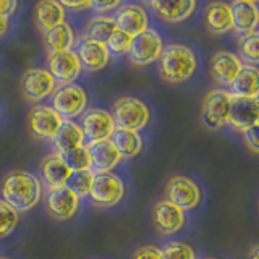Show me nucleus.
<instances>
[{"mask_svg":"<svg viewBox=\"0 0 259 259\" xmlns=\"http://www.w3.org/2000/svg\"><path fill=\"white\" fill-rule=\"evenodd\" d=\"M42 196L44 185L40 178L29 170H12L4 177L2 186H0V198L18 214L34 209Z\"/></svg>","mask_w":259,"mask_h":259,"instance_id":"1","label":"nucleus"},{"mask_svg":"<svg viewBox=\"0 0 259 259\" xmlns=\"http://www.w3.org/2000/svg\"><path fill=\"white\" fill-rule=\"evenodd\" d=\"M157 70L162 81L168 84H182L194 76L198 70V57L194 51L182 42H170L164 46Z\"/></svg>","mask_w":259,"mask_h":259,"instance_id":"2","label":"nucleus"},{"mask_svg":"<svg viewBox=\"0 0 259 259\" xmlns=\"http://www.w3.org/2000/svg\"><path fill=\"white\" fill-rule=\"evenodd\" d=\"M110 115L113 118L115 128L128 130V132L141 133L149 125L151 109L143 99L135 96H121L117 101H113Z\"/></svg>","mask_w":259,"mask_h":259,"instance_id":"3","label":"nucleus"},{"mask_svg":"<svg viewBox=\"0 0 259 259\" xmlns=\"http://www.w3.org/2000/svg\"><path fill=\"white\" fill-rule=\"evenodd\" d=\"M230 104H232V97L227 93V89L214 88L207 91L201 101V109H199L201 123L207 130H212V132L225 128L227 121H229Z\"/></svg>","mask_w":259,"mask_h":259,"instance_id":"4","label":"nucleus"},{"mask_svg":"<svg viewBox=\"0 0 259 259\" xmlns=\"http://www.w3.org/2000/svg\"><path fill=\"white\" fill-rule=\"evenodd\" d=\"M89 96L83 86L78 83L57 86L51 96V107L59 113L63 120H75L81 117L88 109Z\"/></svg>","mask_w":259,"mask_h":259,"instance_id":"5","label":"nucleus"},{"mask_svg":"<svg viewBox=\"0 0 259 259\" xmlns=\"http://www.w3.org/2000/svg\"><path fill=\"white\" fill-rule=\"evenodd\" d=\"M62 123L63 118L46 104H34L26 113V130L36 141L51 143Z\"/></svg>","mask_w":259,"mask_h":259,"instance_id":"6","label":"nucleus"},{"mask_svg":"<svg viewBox=\"0 0 259 259\" xmlns=\"http://www.w3.org/2000/svg\"><path fill=\"white\" fill-rule=\"evenodd\" d=\"M164 199L186 212L201 204L202 191L193 178L186 175H174L164 186Z\"/></svg>","mask_w":259,"mask_h":259,"instance_id":"7","label":"nucleus"},{"mask_svg":"<svg viewBox=\"0 0 259 259\" xmlns=\"http://www.w3.org/2000/svg\"><path fill=\"white\" fill-rule=\"evenodd\" d=\"M164 39L157 29L148 28L141 34L132 39V46L128 51V60L133 67H148L159 60L164 51Z\"/></svg>","mask_w":259,"mask_h":259,"instance_id":"8","label":"nucleus"},{"mask_svg":"<svg viewBox=\"0 0 259 259\" xmlns=\"http://www.w3.org/2000/svg\"><path fill=\"white\" fill-rule=\"evenodd\" d=\"M125 182L117 174H96L89 198L96 207L109 209L120 204L121 199L125 198Z\"/></svg>","mask_w":259,"mask_h":259,"instance_id":"9","label":"nucleus"},{"mask_svg":"<svg viewBox=\"0 0 259 259\" xmlns=\"http://www.w3.org/2000/svg\"><path fill=\"white\" fill-rule=\"evenodd\" d=\"M57 81L47 68L32 67L28 68L20 78V91L23 97L31 104H39L51 97L57 89Z\"/></svg>","mask_w":259,"mask_h":259,"instance_id":"10","label":"nucleus"},{"mask_svg":"<svg viewBox=\"0 0 259 259\" xmlns=\"http://www.w3.org/2000/svg\"><path fill=\"white\" fill-rule=\"evenodd\" d=\"M42 198L47 214L57 222H68L79 212L81 199L76 194H73L67 186L46 190Z\"/></svg>","mask_w":259,"mask_h":259,"instance_id":"11","label":"nucleus"},{"mask_svg":"<svg viewBox=\"0 0 259 259\" xmlns=\"http://www.w3.org/2000/svg\"><path fill=\"white\" fill-rule=\"evenodd\" d=\"M79 126L88 144L110 140L117 130L110 112L102 107H88L79 117Z\"/></svg>","mask_w":259,"mask_h":259,"instance_id":"12","label":"nucleus"},{"mask_svg":"<svg viewBox=\"0 0 259 259\" xmlns=\"http://www.w3.org/2000/svg\"><path fill=\"white\" fill-rule=\"evenodd\" d=\"M152 224L159 235H162V237H172V235L182 232V229L185 227L186 212L172 204V202L160 199L152 206Z\"/></svg>","mask_w":259,"mask_h":259,"instance_id":"13","label":"nucleus"},{"mask_svg":"<svg viewBox=\"0 0 259 259\" xmlns=\"http://www.w3.org/2000/svg\"><path fill=\"white\" fill-rule=\"evenodd\" d=\"M243 67L245 65L241 63L235 52L219 51L214 52L209 60V75L219 88L227 89L233 83V79L238 76Z\"/></svg>","mask_w":259,"mask_h":259,"instance_id":"14","label":"nucleus"},{"mask_svg":"<svg viewBox=\"0 0 259 259\" xmlns=\"http://www.w3.org/2000/svg\"><path fill=\"white\" fill-rule=\"evenodd\" d=\"M113 21L118 31L126 32L128 36H138L149 26V13L141 4H120L113 12Z\"/></svg>","mask_w":259,"mask_h":259,"instance_id":"15","label":"nucleus"},{"mask_svg":"<svg viewBox=\"0 0 259 259\" xmlns=\"http://www.w3.org/2000/svg\"><path fill=\"white\" fill-rule=\"evenodd\" d=\"M259 123V101L257 99H233L230 104L229 126L232 132L243 135L251 128H257Z\"/></svg>","mask_w":259,"mask_h":259,"instance_id":"16","label":"nucleus"},{"mask_svg":"<svg viewBox=\"0 0 259 259\" xmlns=\"http://www.w3.org/2000/svg\"><path fill=\"white\" fill-rule=\"evenodd\" d=\"M47 70L59 86L75 83L83 71L75 49L68 52L47 55Z\"/></svg>","mask_w":259,"mask_h":259,"instance_id":"17","label":"nucleus"},{"mask_svg":"<svg viewBox=\"0 0 259 259\" xmlns=\"http://www.w3.org/2000/svg\"><path fill=\"white\" fill-rule=\"evenodd\" d=\"M76 49L75 52L79 59L81 68L96 73L104 70L110 63V52L107 51V46L104 42H97V40H88V39H79L76 40Z\"/></svg>","mask_w":259,"mask_h":259,"instance_id":"18","label":"nucleus"},{"mask_svg":"<svg viewBox=\"0 0 259 259\" xmlns=\"http://www.w3.org/2000/svg\"><path fill=\"white\" fill-rule=\"evenodd\" d=\"M146 10H149L157 16L159 20L168 24H178L190 16L196 10V2L194 0H177V2H160V0H152L144 5Z\"/></svg>","mask_w":259,"mask_h":259,"instance_id":"19","label":"nucleus"},{"mask_svg":"<svg viewBox=\"0 0 259 259\" xmlns=\"http://www.w3.org/2000/svg\"><path fill=\"white\" fill-rule=\"evenodd\" d=\"M232 29L238 36H248L256 32L259 23V10L253 0H235L230 4Z\"/></svg>","mask_w":259,"mask_h":259,"instance_id":"20","label":"nucleus"},{"mask_svg":"<svg viewBox=\"0 0 259 259\" xmlns=\"http://www.w3.org/2000/svg\"><path fill=\"white\" fill-rule=\"evenodd\" d=\"M39 174L40 182L46 185V190L59 188L65 186V182L68 180L71 170L65 164L63 157L57 152H49L39 162Z\"/></svg>","mask_w":259,"mask_h":259,"instance_id":"21","label":"nucleus"},{"mask_svg":"<svg viewBox=\"0 0 259 259\" xmlns=\"http://www.w3.org/2000/svg\"><path fill=\"white\" fill-rule=\"evenodd\" d=\"M91 156V170L94 174H112L121 162V156L110 140L86 144Z\"/></svg>","mask_w":259,"mask_h":259,"instance_id":"22","label":"nucleus"},{"mask_svg":"<svg viewBox=\"0 0 259 259\" xmlns=\"http://www.w3.org/2000/svg\"><path fill=\"white\" fill-rule=\"evenodd\" d=\"M67 10L59 0H40L34 5V24L36 28L42 32V36L55 26L67 21Z\"/></svg>","mask_w":259,"mask_h":259,"instance_id":"23","label":"nucleus"},{"mask_svg":"<svg viewBox=\"0 0 259 259\" xmlns=\"http://www.w3.org/2000/svg\"><path fill=\"white\" fill-rule=\"evenodd\" d=\"M52 144V151L60 154H67L73 149H78L81 146H84V135L83 130H81L79 123L75 120H63L62 126L59 128V132L54 136V140L51 141Z\"/></svg>","mask_w":259,"mask_h":259,"instance_id":"24","label":"nucleus"},{"mask_svg":"<svg viewBox=\"0 0 259 259\" xmlns=\"http://www.w3.org/2000/svg\"><path fill=\"white\" fill-rule=\"evenodd\" d=\"M227 93L233 99H257L259 94V71L256 67L245 65L233 79V83L227 88Z\"/></svg>","mask_w":259,"mask_h":259,"instance_id":"25","label":"nucleus"},{"mask_svg":"<svg viewBox=\"0 0 259 259\" xmlns=\"http://www.w3.org/2000/svg\"><path fill=\"white\" fill-rule=\"evenodd\" d=\"M75 44H76V36L68 21L59 24V26H55L54 29L44 34V46L49 55L73 51V46Z\"/></svg>","mask_w":259,"mask_h":259,"instance_id":"26","label":"nucleus"},{"mask_svg":"<svg viewBox=\"0 0 259 259\" xmlns=\"http://www.w3.org/2000/svg\"><path fill=\"white\" fill-rule=\"evenodd\" d=\"M206 28L212 34H225L232 31V15L230 4L227 2H210L204 8Z\"/></svg>","mask_w":259,"mask_h":259,"instance_id":"27","label":"nucleus"},{"mask_svg":"<svg viewBox=\"0 0 259 259\" xmlns=\"http://www.w3.org/2000/svg\"><path fill=\"white\" fill-rule=\"evenodd\" d=\"M112 144L121 156V159H133L140 156L143 151V136L138 132H128V130H115L110 138Z\"/></svg>","mask_w":259,"mask_h":259,"instance_id":"28","label":"nucleus"},{"mask_svg":"<svg viewBox=\"0 0 259 259\" xmlns=\"http://www.w3.org/2000/svg\"><path fill=\"white\" fill-rule=\"evenodd\" d=\"M117 29L115 21H113L112 15H96L91 20H88L83 32H81L79 39L88 40H97V42H104L109 39V36Z\"/></svg>","mask_w":259,"mask_h":259,"instance_id":"29","label":"nucleus"},{"mask_svg":"<svg viewBox=\"0 0 259 259\" xmlns=\"http://www.w3.org/2000/svg\"><path fill=\"white\" fill-rule=\"evenodd\" d=\"M94 172L93 170H83V172H71L68 180L65 182V186L76 196L81 198H88L89 193L93 188V182H94Z\"/></svg>","mask_w":259,"mask_h":259,"instance_id":"30","label":"nucleus"},{"mask_svg":"<svg viewBox=\"0 0 259 259\" xmlns=\"http://www.w3.org/2000/svg\"><path fill=\"white\" fill-rule=\"evenodd\" d=\"M257 40L259 32H253L248 36L238 37V59L243 65H249V67H256L259 62V52H257Z\"/></svg>","mask_w":259,"mask_h":259,"instance_id":"31","label":"nucleus"},{"mask_svg":"<svg viewBox=\"0 0 259 259\" xmlns=\"http://www.w3.org/2000/svg\"><path fill=\"white\" fill-rule=\"evenodd\" d=\"M65 164L68 165L71 172H83V170H91V156H89L88 146H81L78 149H73L63 154Z\"/></svg>","mask_w":259,"mask_h":259,"instance_id":"32","label":"nucleus"},{"mask_svg":"<svg viewBox=\"0 0 259 259\" xmlns=\"http://www.w3.org/2000/svg\"><path fill=\"white\" fill-rule=\"evenodd\" d=\"M162 259H198L196 251L183 241H167L160 248Z\"/></svg>","mask_w":259,"mask_h":259,"instance_id":"33","label":"nucleus"},{"mask_svg":"<svg viewBox=\"0 0 259 259\" xmlns=\"http://www.w3.org/2000/svg\"><path fill=\"white\" fill-rule=\"evenodd\" d=\"M20 222V214L0 198V240L10 237Z\"/></svg>","mask_w":259,"mask_h":259,"instance_id":"34","label":"nucleus"},{"mask_svg":"<svg viewBox=\"0 0 259 259\" xmlns=\"http://www.w3.org/2000/svg\"><path fill=\"white\" fill-rule=\"evenodd\" d=\"M132 36H128L126 32L115 29L109 36V39L105 40V46H107V51L110 55H126L130 51V46H132Z\"/></svg>","mask_w":259,"mask_h":259,"instance_id":"35","label":"nucleus"},{"mask_svg":"<svg viewBox=\"0 0 259 259\" xmlns=\"http://www.w3.org/2000/svg\"><path fill=\"white\" fill-rule=\"evenodd\" d=\"M132 259H162V253L159 246L143 245V246H138L133 251Z\"/></svg>","mask_w":259,"mask_h":259,"instance_id":"36","label":"nucleus"},{"mask_svg":"<svg viewBox=\"0 0 259 259\" xmlns=\"http://www.w3.org/2000/svg\"><path fill=\"white\" fill-rule=\"evenodd\" d=\"M243 136V143H245L246 149L253 154V156H257L259 154V143H257V128H251L248 132H245L241 135Z\"/></svg>","mask_w":259,"mask_h":259,"instance_id":"37","label":"nucleus"},{"mask_svg":"<svg viewBox=\"0 0 259 259\" xmlns=\"http://www.w3.org/2000/svg\"><path fill=\"white\" fill-rule=\"evenodd\" d=\"M120 4V0H115V2H91V10L97 15H109L115 12Z\"/></svg>","mask_w":259,"mask_h":259,"instance_id":"38","label":"nucleus"},{"mask_svg":"<svg viewBox=\"0 0 259 259\" xmlns=\"http://www.w3.org/2000/svg\"><path fill=\"white\" fill-rule=\"evenodd\" d=\"M18 2L16 0H0V16H10L16 12Z\"/></svg>","mask_w":259,"mask_h":259,"instance_id":"39","label":"nucleus"},{"mask_svg":"<svg viewBox=\"0 0 259 259\" xmlns=\"http://www.w3.org/2000/svg\"><path fill=\"white\" fill-rule=\"evenodd\" d=\"M63 5L65 10H70V12H86V10H91V2H60Z\"/></svg>","mask_w":259,"mask_h":259,"instance_id":"40","label":"nucleus"},{"mask_svg":"<svg viewBox=\"0 0 259 259\" xmlns=\"http://www.w3.org/2000/svg\"><path fill=\"white\" fill-rule=\"evenodd\" d=\"M8 29H10V18L8 16H0V37H4Z\"/></svg>","mask_w":259,"mask_h":259,"instance_id":"41","label":"nucleus"},{"mask_svg":"<svg viewBox=\"0 0 259 259\" xmlns=\"http://www.w3.org/2000/svg\"><path fill=\"white\" fill-rule=\"evenodd\" d=\"M249 259H259V246L254 245L249 251Z\"/></svg>","mask_w":259,"mask_h":259,"instance_id":"42","label":"nucleus"},{"mask_svg":"<svg viewBox=\"0 0 259 259\" xmlns=\"http://www.w3.org/2000/svg\"><path fill=\"white\" fill-rule=\"evenodd\" d=\"M0 259H12V257H5V256H0Z\"/></svg>","mask_w":259,"mask_h":259,"instance_id":"43","label":"nucleus"},{"mask_svg":"<svg viewBox=\"0 0 259 259\" xmlns=\"http://www.w3.org/2000/svg\"><path fill=\"white\" fill-rule=\"evenodd\" d=\"M204 259H217V257H204Z\"/></svg>","mask_w":259,"mask_h":259,"instance_id":"44","label":"nucleus"}]
</instances>
